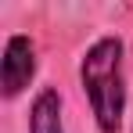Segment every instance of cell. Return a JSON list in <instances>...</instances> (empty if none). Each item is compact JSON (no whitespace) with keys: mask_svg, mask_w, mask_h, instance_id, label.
<instances>
[{"mask_svg":"<svg viewBox=\"0 0 133 133\" xmlns=\"http://www.w3.org/2000/svg\"><path fill=\"white\" fill-rule=\"evenodd\" d=\"M79 90L90 104L97 133H122L126 126V40L119 32H104L79 58Z\"/></svg>","mask_w":133,"mask_h":133,"instance_id":"6da1fadb","label":"cell"},{"mask_svg":"<svg viewBox=\"0 0 133 133\" xmlns=\"http://www.w3.org/2000/svg\"><path fill=\"white\" fill-rule=\"evenodd\" d=\"M25 133H65V97L58 87H40L32 94Z\"/></svg>","mask_w":133,"mask_h":133,"instance_id":"3957f363","label":"cell"},{"mask_svg":"<svg viewBox=\"0 0 133 133\" xmlns=\"http://www.w3.org/2000/svg\"><path fill=\"white\" fill-rule=\"evenodd\" d=\"M130 133H133V126H130Z\"/></svg>","mask_w":133,"mask_h":133,"instance_id":"277c9868","label":"cell"},{"mask_svg":"<svg viewBox=\"0 0 133 133\" xmlns=\"http://www.w3.org/2000/svg\"><path fill=\"white\" fill-rule=\"evenodd\" d=\"M36 72H40L36 40L29 32H11L4 40V54H0V97L18 101L36 83Z\"/></svg>","mask_w":133,"mask_h":133,"instance_id":"7a4b0ae2","label":"cell"}]
</instances>
